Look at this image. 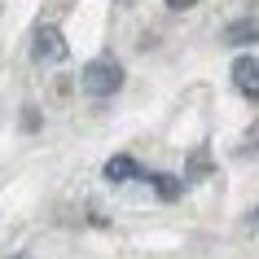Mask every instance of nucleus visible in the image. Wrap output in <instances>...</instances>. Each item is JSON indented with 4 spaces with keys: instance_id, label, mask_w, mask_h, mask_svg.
I'll return each mask as SVG.
<instances>
[{
    "instance_id": "423d86ee",
    "label": "nucleus",
    "mask_w": 259,
    "mask_h": 259,
    "mask_svg": "<svg viewBox=\"0 0 259 259\" xmlns=\"http://www.w3.org/2000/svg\"><path fill=\"white\" fill-rule=\"evenodd\" d=\"M150 185H154V193L163 202H176L180 193H185V180H176V176H150Z\"/></svg>"
},
{
    "instance_id": "f03ea898",
    "label": "nucleus",
    "mask_w": 259,
    "mask_h": 259,
    "mask_svg": "<svg viewBox=\"0 0 259 259\" xmlns=\"http://www.w3.org/2000/svg\"><path fill=\"white\" fill-rule=\"evenodd\" d=\"M31 57H35V62H62V57H66L62 31L57 27H40L35 35H31Z\"/></svg>"
},
{
    "instance_id": "0eeeda50",
    "label": "nucleus",
    "mask_w": 259,
    "mask_h": 259,
    "mask_svg": "<svg viewBox=\"0 0 259 259\" xmlns=\"http://www.w3.org/2000/svg\"><path fill=\"white\" fill-rule=\"evenodd\" d=\"M167 5H171V9H176V14H185V9H193V5H198V0H167Z\"/></svg>"
},
{
    "instance_id": "7ed1b4c3",
    "label": "nucleus",
    "mask_w": 259,
    "mask_h": 259,
    "mask_svg": "<svg viewBox=\"0 0 259 259\" xmlns=\"http://www.w3.org/2000/svg\"><path fill=\"white\" fill-rule=\"evenodd\" d=\"M233 83H237V93L250 97V101H259V57L246 53L233 62Z\"/></svg>"
},
{
    "instance_id": "20e7f679",
    "label": "nucleus",
    "mask_w": 259,
    "mask_h": 259,
    "mask_svg": "<svg viewBox=\"0 0 259 259\" xmlns=\"http://www.w3.org/2000/svg\"><path fill=\"white\" fill-rule=\"evenodd\" d=\"M137 176H145V171H141V163L132 158V154H114V158L106 163V180L110 185H127V180H137Z\"/></svg>"
},
{
    "instance_id": "39448f33",
    "label": "nucleus",
    "mask_w": 259,
    "mask_h": 259,
    "mask_svg": "<svg viewBox=\"0 0 259 259\" xmlns=\"http://www.w3.org/2000/svg\"><path fill=\"white\" fill-rule=\"evenodd\" d=\"M215 171V163H211V154L198 145V150L189 154V167H185V180H202V176H211Z\"/></svg>"
},
{
    "instance_id": "f257e3e1",
    "label": "nucleus",
    "mask_w": 259,
    "mask_h": 259,
    "mask_svg": "<svg viewBox=\"0 0 259 259\" xmlns=\"http://www.w3.org/2000/svg\"><path fill=\"white\" fill-rule=\"evenodd\" d=\"M83 93L88 97H114L123 88V66H119V57H110V53H101V57H93L88 66H83Z\"/></svg>"
},
{
    "instance_id": "6e6552de",
    "label": "nucleus",
    "mask_w": 259,
    "mask_h": 259,
    "mask_svg": "<svg viewBox=\"0 0 259 259\" xmlns=\"http://www.w3.org/2000/svg\"><path fill=\"white\" fill-rule=\"evenodd\" d=\"M250 229H259V206H255V215H250Z\"/></svg>"
}]
</instances>
